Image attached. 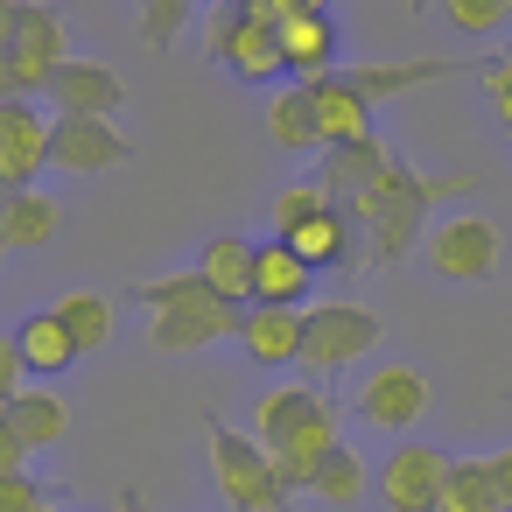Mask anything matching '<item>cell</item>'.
Returning a JSON list of instances; mask_svg holds the SVG:
<instances>
[{"label":"cell","instance_id":"cell-1","mask_svg":"<svg viewBox=\"0 0 512 512\" xmlns=\"http://www.w3.org/2000/svg\"><path fill=\"white\" fill-rule=\"evenodd\" d=\"M253 442L281 463V484L288 491H309L316 484V463L337 449V407L323 386H281L253 407Z\"/></svg>","mask_w":512,"mask_h":512},{"label":"cell","instance_id":"cell-2","mask_svg":"<svg viewBox=\"0 0 512 512\" xmlns=\"http://www.w3.org/2000/svg\"><path fill=\"white\" fill-rule=\"evenodd\" d=\"M211 477L225 491V512H288V498H295L281 484V463L225 421H211Z\"/></svg>","mask_w":512,"mask_h":512},{"label":"cell","instance_id":"cell-3","mask_svg":"<svg viewBox=\"0 0 512 512\" xmlns=\"http://www.w3.org/2000/svg\"><path fill=\"white\" fill-rule=\"evenodd\" d=\"M435 190H449V183H421V176L393 169V176H386L372 197L344 204V211H351V225L365 232L372 260H400V253L421 239V218H428V197H435Z\"/></svg>","mask_w":512,"mask_h":512},{"label":"cell","instance_id":"cell-4","mask_svg":"<svg viewBox=\"0 0 512 512\" xmlns=\"http://www.w3.org/2000/svg\"><path fill=\"white\" fill-rule=\"evenodd\" d=\"M365 351H379V316L365 302H316V309H302V365L309 372H344Z\"/></svg>","mask_w":512,"mask_h":512},{"label":"cell","instance_id":"cell-5","mask_svg":"<svg viewBox=\"0 0 512 512\" xmlns=\"http://www.w3.org/2000/svg\"><path fill=\"white\" fill-rule=\"evenodd\" d=\"M449 463L435 442H400L386 463H379V498L386 512H442V484H449Z\"/></svg>","mask_w":512,"mask_h":512},{"label":"cell","instance_id":"cell-6","mask_svg":"<svg viewBox=\"0 0 512 512\" xmlns=\"http://www.w3.org/2000/svg\"><path fill=\"white\" fill-rule=\"evenodd\" d=\"M428 407H435V393H428V379H421L414 365H379V372L358 379V414H365L372 428L400 435V442H407V428H414Z\"/></svg>","mask_w":512,"mask_h":512},{"label":"cell","instance_id":"cell-7","mask_svg":"<svg viewBox=\"0 0 512 512\" xmlns=\"http://www.w3.org/2000/svg\"><path fill=\"white\" fill-rule=\"evenodd\" d=\"M239 316L225 295H197V302H176V309H155L148 316V337L155 351H211L218 337H239Z\"/></svg>","mask_w":512,"mask_h":512},{"label":"cell","instance_id":"cell-8","mask_svg":"<svg viewBox=\"0 0 512 512\" xmlns=\"http://www.w3.org/2000/svg\"><path fill=\"white\" fill-rule=\"evenodd\" d=\"M428 260L442 281H484L498 267V225L491 218H442L428 232Z\"/></svg>","mask_w":512,"mask_h":512},{"label":"cell","instance_id":"cell-9","mask_svg":"<svg viewBox=\"0 0 512 512\" xmlns=\"http://www.w3.org/2000/svg\"><path fill=\"white\" fill-rule=\"evenodd\" d=\"M134 148L113 120H50V162L71 169V176H99V169H120Z\"/></svg>","mask_w":512,"mask_h":512},{"label":"cell","instance_id":"cell-10","mask_svg":"<svg viewBox=\"0 0 512 512\" xmlns=\"http://www.w3.org/2000/svg\"><path fill=\"white\" fill-rule=\"evenodd\" d=\"M50 162V127L43 113L22 99V106H0V197L8 190H29Z\"/></svg>","mask_w":512,"mask_h":512},{"label":"cell","instance_id":"cell-11","mask_svg":"<svg viewBox=\"0 0 512 512\" xmlns=\"http://www.w3.org/2000/svg\"><path fill=\"white\" fill-rule=\"evenodd\" d=\"M50 99H57V120H113L120 99H127V85H120V71L71 57V64L50 78Z\"/></svg>","mask_w":512,"mask_h":512},{"label":"cell","instance_id":"cell-12","mask_svg":"<svg viewBox=\"0 0 512 512\" xmlns=\"http://www.w3.org/2000/svg\"><path fill=\"white\" fill-rule=\"evenodd\" d=\"M71 64V50H64V15H50V8H22V36H15V71H22V85L29 92H50V78Z\"/></svg>","mask_w":512,"mask_h":512},{"label":"cell","instance_id":"cell-13","mask_svg":"<svg viewBox=\"0 0 512 512\" xmlns=\"http://www.w3.org/2000/svg\"><path fill=\"white\" fill-rule=\"evenodd\" d=\"M316 267L288 246V239H260V260H253V302L260 309H302Z\"/></svg>","mask_w":512,"mask_h":512},{"label":"cell","instance_id":"cell-14","mask_svg":"<svg viewBox=\"0 0 512 512\" xmlns=\"http://www.w3.org/2000/svg\"><path fill=\"white\" fill-rule=\"evenodd\" d=\"M239 351L253 365H302V309H246L239 316Z\"/></svg>","mask_w":512,"mask_h":512},{"label":"cell","instance_id":"cell-15","mask_svg":"<svg viewBox=\"0 0 512 512\" xmlns=\"http://www.w3.org/2000/svg\"><path fill=\"white\" fill-rule=\"evenodd\" d=\"M316 85V113H323V148H358L372 141V99L344 78H302Z\"/></svg>","mask_w":512,"mask_h":512},{"label":"cell","instance_id":"cell-16","mask_svg":"<svg viewBox=\"0 0 512 512\" xmlns=\"http://www.w3.org/2000/svg\"><path fill=\"white\" fill-rule=\"evenodd\" d=\"M253 260H260V246H253V239H232V232H218V239L197 246V274H204L232 309L253 302Z\"/></svg>","mask_w":512,"mask_h":512},{"label":"cell","instance_id":"cell-17","mask_svg":"<svg viewBox=\"0 0 512 512\" xmlns=\"http://www.w3.org/2000/svg\"><path fill=\"white\" fill-rule=\"evenodd\" d=\"M386 176H393V162H386L379 141H358V148H330V155H323V190H330V204H337V197L358 204V197H372Z\"/></svg>","mask_w":512,"mask_h":512},{"label":"cell","instance_id":"cell-18","mask_svg":"<svg viewBox=\"0 0 512 512\" xmlns=\"http://www.w3.org/2000/svg\"><path fill=\"white\" fill-rule=\"evenodd\" d=\"M267 141L302 155V148H323V113H316V85H288L267 99Z\"/></svg>","mask_w":512,"mask_h":512},{"label":"cell","instance_id":"cell-19","mask_svg":"<svg viewBox=\"0 0 512 512\" xmlns=\"http://www.w3.org/2000/svg\"><path fill=\"white\" fill-rule=\"evenodd\" d=\"M57 204L43 190H8L0 197V239H8V253H43L57 239Z\"/></svg>","mask_w":512,"mask_h":512},{"label":"cell","instance_id":"cell-20","mask_svg":"<svg viewBox=\"0 0 512 512\" xmlns=\"http://www.w3.org/2000/svg\"><path fill=\"white\" fill-rule=\"evenodd\" d=\"M218 64L232 71V78H246V85H267L274 71H288V57H281V29H267V22H239V36L218 50Z\"/></svg>","mask_w":512,"mask_h":512},{"label":"cell","instance_id":"cell-21","mask_svg":"<svg viewBox=\"0 0 512 512\" xmlns=\"http://www.w3.org/2000/svg\"><path fill=\"white\" fill-rule=\"evenodd\" d=\"M351 232H358V225H351V211H344V204H323L316 218H302V225H295V232H281V239H288L309 267H344V260H351Z\"/></svg>","mask_w":512,"mask_h":512},{"label":"cell","instance_id":"cell-22","mask_svg":"<svg viewBox=\"0 0 512 512\" xmlns=\"http://www.w3.org/2000/svg\"><path fill=\"white\" fill-rule=\"evenodd\" d=\"M15 344H22V365L29 372H43V379H57V372H71L85 351L71 344V330L57 323V309H43V316H29L22 330H15Z\"/></svg>","mask_w":512,"mask_h":512},{"label":"cell","instance_id":"cell-23","mask_svg":"<svg viewBox=\"0 0 512 512\" xmlns=\"http://www.w3.org/2000/svg\"><path fill=\"white\" fill-rule=\"evenodd\" d=\"M442 512H505V491L491 477V456H456L442 484Z\"/></svg>","mask_w":512,"mask_h":512},{"label":"cell","instance_id":"cell-24","mask_svg":"<svg viewBox=\"0 0 512 512\" xmlns=\"http://www.w3.org/2000/svg\"><path fill=\"white\" fill-rule=\"evenodd\" d=\"M57 323L71 330L78 351H106V344H113V302H106L99 288H71V295L57 302Z\"/></svg>","mask_w":512,"mask_h":512},{"label":"cell","instance_id":"cell-25","mask_svg":"<svg viewBox=\"0 0 512 512\" xmlns=\"http://www.w3.org/2000/svg\"><path fill=\"white\" fill-rule=\"evenodd\" d=\"M330 15H295V22H281V57H288V71H302V78H323L330 71Z\"/></svg>","mask_w":512,"mask_h":512},{"label":"cell","instance_id":"cell-26","mask_svg":"<svg viewBox=\"0 0 512 512\" xmlns=\"http://www.w3.org/2000/svg\"><path fill=\"white\" fill-rule=\"evenodd\" d=\"M8 414H15V428L29 435V449H50V442H64V428H71V407H64L57 393H43V386H22V400H15Z\"/></svg>","mask_w":512,"mask_h":512},{"label":"cell","instance_id":"cell-27","mask_svg":"<svg viewBox=\"0 0 512 512\" xmlns=\"http://www.w3.org/2000/svg\"><path fill=\"white\" fill-rule=\"evenodd\" d=\"M442 71H456V64H358V71H344V85H358L365 99H393V92L428 85V78H442Z\"/></svg>","mask_w":512,"mask_h":512},{"label":"cell","instance_id":"cell-28","mask_svg":"<svg viewBox=\"0 0 512 512\" xmlns=\"http://www.w3.org/2000/svg\"><path fill=\"white\" fill-rule=\"evenodd\" d=\"M316 498H330V505H358L365 498V463H358V449H330L323 463H316V484H309Z\"/></svg>","mask_w":512,"mask_h":512},{"label":"cell","instance_id":"cell-29","mask_svg":"<svg viewBox=\"0 0 512 512\" xmlns=\"http://www.w3.org/2000/svg\"><path fill=\"white\" fill-rule=\"evenodd\" d=\"M323 204H330V190H323V183H288V190L274 197V239H281V232H295L302 218H316Z\"/></svg>","mask_w":512,"mask_h":512},{"label":"cell","instance_id":"cell-30","mask_svg":"<svg viewBox=\"0 0 512 512\" xmlns=\"http://www.w3.org/2000/svg\"><path fill=\"white\" fill-rule=\"evenodd\" d=\"M183 22H190V0H148V8H141V43L148 50H169L183 36Z\"/></svg>","mask_w":512,"mask_h":512},{"label":"cell","instance_id":"cell-31","mask_svg":"<svg viewBox=\"0 0 512 512\" xmlns=\"http://www.w3.org/2000/svg\"><path fill=\"white\" fill-rule=\"evenodd\" d=\"M442 15H449L463 36H491L512 8H505V0H442Z\"/></svg>","mask_w":512,"mask_h":512},{"label":"cell","instance_id":"cell-32","mask_svg":"<svg viewBox=\"0 0 512 512\" xmlns=\"http://www.w3.org/2000/svg\"><path fill=\"white\" fill-rule=\"evenodd\" d=\"M22 379H29L22 344H15V330H0V407H15V400H22Z\"/></svg>","mask_w":512,"mask_h":512},{"label":"cell","instance_id":"cell-33","mask_svg":"<svg viewBox=\"0 0 512 512\" xmlns=\"http://www.w3.org/2000/svg\"><path fill=\"white\" fill-rule=\"evenodd\" d=\"M29 456H36V449H29V435L15 428V414H8V407H0V477H22V470H29Z\"/></svg>","mask_w":512,"mask_h":512},{"label":"cell","instance_id":"cell-34","mask_svg":"<svg viewBox=\"0 0 512 512\" xmlns=\"http://www.w3.org/2000/svg\"><path fill=\"white\" fill-rule=\"evenodd\" d=\"M239 22H246V0H211V15H204V36H211V57L239 36Z\"/></svg>","mask_w":512,"mask_h":512},{"label":"cell","instance_id":"cell-35","mask_svg":"<svg viewBox=\"0 0 512 512\" xmlns=\"http://www.w3.org/2000/svg\"><path fill=\"white\" fill-rule=\"evenodd\" d=\"M50 498H43V484L22 470V477H0V512H43Z\"/></svg>","mask_w":512,"mask_h":512},{"label":"cell","instance_id":"cell-36","mask_svg":"<svg viewBox=\"0 0 512 512\" xmlns=\"http://www.w3.org/2000/svg\"><path fill=\"white\" fill-rule=\"evenodd\" d=\"M484 99H491L498 120L512 127V57H491V64H484Z\"/></svg>","mask_w":512,"mask_h":512},{"label":"cell","instance_id":"cell-37","mask_svg":"<svg viewBox=\"0 0 512 512\" xmlns=\"http://www.w3.org/2000/svg\"><path fill=\"white\" fill-rule=\"evenodd\" d=\"M15 36H22V0H0V57H15Z\"/></svg>","mask_w":512,"mask_h":512},{"label":"cell","instance_id":"cell-38","mask_svg":"<svg viewBox=\"0 0 512 512\" xmlns=\"http://www.w3.org/2000/svg\"><path fill=\"white\" fill-rule=\"evenodd\" d=\"M22 99H29V85H22L15 57H0V106H22Z\"/></svg>","mask_w":512,"mask_h":512},{"label":"cell","instance_id":"cell-39","mask_svg":"<svg viewBox=\"0 0 512 512\" xmlns=\"http://www.w3.org/2000/svg\"><path fill=\"white\" fill-rule=\"evenodd\" d=\"M491 477H498V491H505V512H512V449H498V456H491Z\"/></svg>","mask_w":512,"mask_h":512},{"label":"cell","instance_id":"cell-40","mask_svg":"<svg viewBox=\"0 0 512 512\" xmlns=\"http://www.w3.org/2000/svg\"><path fill=\"white\" fill-rule=\"evenodd\" d=\"M302 8H309V15H323V0H302Z\"/></svg>","mask_w":512,"mask_h":512},{"label":"cell","instance_id":"cell-41","mask_svg":"<svg viewBox=\"0 0 512 512\" xmlns=\"http://www.w3.org/2000/svg\"><path fill=\"white\" fill-rule=\"evenodd\" d=\"M0 260H8V239H0Z\"/></svg>","mask_w":512,"mask_h":512},{"label":"cell","instance_id":"cell-42","mask_svg":"<svg viewBox=\"0 0 512 512\" xmlns=\"http://www.w3.org/2000/svg\"><path fill=\"white\" fill-rule=\"evenodd\" d=\"M190 8H211V0H190Z\"/></svg>","mask_w":512,"mask_h":512},{"label":"cell","instance_id":"cell-43","mask_svg":"<svg viewBox=\"0 0 512 512\" xmlns=\"http://www.w3.org/2000/svg\"><path fill=\"white\" fill-rule=\"evenodd\" d=\"M505 8H512V0H505Z\"/></svg>","mask_w":512,"mask_h":512}]
</instances>
